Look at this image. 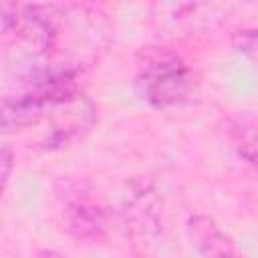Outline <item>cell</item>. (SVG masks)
Listing matches in <instances>:
<instances>
[{"label":"cell","mask_w":258,"mask_h":258,"mask_svg":"<svg viewBox=\"0 0 258 258\" xmlns=\"http://www.w3.org/2000/svg\"><path fill=\"white\" fill-rule=\"evenodd\" d=\"M137 85L147 103L163 109L181 103L189 95L191 73L177 54L155 50L139 67Z\"/></svg>","instance_id":"cell-1"},{"label":"cell","mask_w":258,"mask_h":258,"mask_svg":"<svg viewBox=\"0 0 258 258\" xmlns=\"http://www.w3.org/2000/svg\"><path fill=\"white\" fill-rule=\"evenodd\" d=\"M62 218L67 230L79 240H95L105 230V214L101 206L83 189H75L64 198Z\"/></svg>","instance_id":"cell-2"},{"label":"cell","mask_w":258,"mask_h":258,"mask_svg":"<svg viewBox=\"0 0 258 258\" xmlns=\"http://www.w3.org/2000/svg\"><path fill=\"white\" fill-rule=\"evenodd\" d=\"M185 230L200 258H244L234 240L210 216H191L187 220Z\"/></svg>","instance_id":"cell-3"},{"label":"cell","mask_w":258,"mask_h":258,"mask_svg":"<svg viewBox=\"0 0 258 258\" xmlns=\"http://www.w3.org/2000/svg\"><path fill=\"white\" fill-rule=\"evenodd\" d=\"M232 139L238 153L244 159H248V163L258 167V129L254 125L238 123L232 129Z\"/></svg>","instance_id":"cell-4"},{"label":"cell","mask_w":258,"mask_h":258,"mask_svg":"<svg viewBox=\"0 0 258 258\" xmlns=\"http://www.w3.org/2000/svg\"><path fill=\"white\" fill-rule=\"evenodd\" d=\"M234 48L258 67V28H244L234 34Z\"/></svg>","instance_id":"cell-5"},{"label":"cell","mask_w":258,"mask_h":258,"mask_svg":"<svg viewBox=\"0 0 258 258\" xmlns=\"http://www.w3.org/2000/svg\"><path fill=\"white\" fill-rule=\"evenodd\" d=\"M12 159H14L12 149H10L8 143H4V145H2V153H0V165H2V189H4L6 183H8L10 169H12Z\"/></svg>","instance_id":"cell-6"},{"label":"cell","mask_w":258,"mask_h":258,"mask_svg":"<svg viewBox=\"0 0 258 258\" xmlns=\"http://www.w3.org/2000/svg\"><path fill=\"white\" fill-rule=\"evenodd\" d=\"M36 258H67V256H62V254H58V252H54V250H42Z\"/></svg>","instance_id":"cell-7"}]
</instances>
